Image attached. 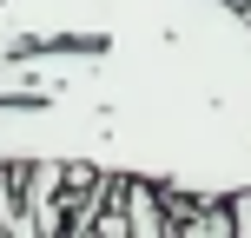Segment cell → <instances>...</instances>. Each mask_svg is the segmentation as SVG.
<instances>
[{
    "label": "cell",
    "mask_w": 251,
    "mask_h": 238,
    "mask_svg": "<svg viewBox=\"0 0 251 238\" xmlns=\"http://www.w3.org/2000/svg\"><path fill=\"white\" fill-rule=\"evenodd\" d=\"M251 192V20L231 0H0V165Z\"/></svg>",
    "instance_id": "1"
},
{
    "label": "cell",
    "mask_w": 251,
    "mask_h": 238,
    "mask_svg": "<svg viewBox=\"0 0 251 238\" xmlns=\"http://www.w3.org/2000/svg\"><path fill=\"white\" fill-rule=\"evenodd\" d=\"M119 212H126V238H159L172 232V192L146 179H119Z\"/></svg>",
    "instance_id": "2"
},
{
    "label": "cell",
    "mask_w": 251,
    "mask_h": 238,
    "mask_svg": "<svg viewBox=\"0 0 251 238\" xmlns=\"http://www.w3.org/2000/svg\"><path fill=\"white\" fill-rule=\"evenodd\" d=\"M231 238H251V192H231Z\"/></svg>",
    "instance_id": "3"
},
{
    "label": "cell",
    "mask_w": 251,
    "mask_h": 238,
    "mask_svg": "<svg viewBox=\"0 0 251 238\" xmlns=\"http://www.w3.org/2000/svg\"><path fill=\"white\" fill-rule=\"evenodd\" d=\"M231 7H238V13H245V20H251V0H231Z\"/></svg>",
    "instance_id": "4"
}]
</instances>
